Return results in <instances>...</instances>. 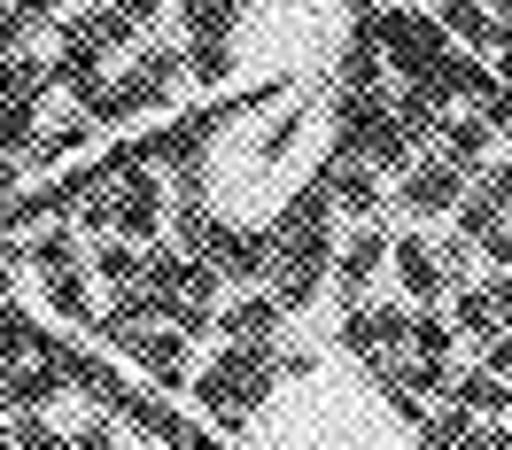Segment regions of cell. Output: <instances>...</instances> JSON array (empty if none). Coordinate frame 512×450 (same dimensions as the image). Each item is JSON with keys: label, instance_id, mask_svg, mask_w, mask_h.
Wrapping results in <instances>:
<instances>
[{"label": "cell", "instance_id": "cell-1", "mask_svg": "<svg viewBox=\"0 0 512 450\" xmlns=\"http://www.w3.org/2000/svg\"><path fill=\"white\" fill-rule=\"evenodd\" d=\"M326 264H334V194H326V171L295 194L288 210L272 218V303L280 311H303L311 295L326 288Z\"/></svg>", "mask_w": 512, "mask_h": 450}, {"label": "cell", "instance_id": "cell-2", "mask_svg": "<svg viewBox=\"0 0 512 450\" xmlns=\"http://www.w3.org/2000/svg\"><path fill=\"white\" fill-rule=\"evenodd\" d=\"M272 381H280V357L264 350V342H225L218 365H202L194 404H202V412L233 435V427H249V419H256V404L272 396Z\"/></svg>", "mask_w": 512, "mask_h": 450}, {"label": "cell", "instance_id": "cell-3", "mask_svg": "<svg viewBox=\"0 0 512 450\" xmlns=\"http://www.w3.org/2000/svg\"><path fill=\"white\" fill-rule=\"evenodd\" d=\"M373 32H381V55L396 78H412V86H427V94L450 101V32L443 16H419V8H373Z\"/></svg>", "mask_w": 512, "mask_h": 450}, {"label": "cell", "instance_id": "cell-4", "mask_svg": "<svg viewBox=\"0 0 512 450\" xmlns=\"http://www.w3.org/2000/svg\"><path fill=\"white\" fill-rule=\"evenodd\" d=\"M179 78H187V55H171V47H140V63H132L125 78L94 86L78 109H86L94 125H125V117H140V109H163V101L179 94Z\"/></svg>", "mask_w": 512, "mask_h": 450}, {"label": "cell", "instance_id": "cell-5", "mask_svg": "<svg viewBox=\"0 0 512 450\" xmlns=\"http://www.w3.org/2000/svg\"><path fill=\"white\" fill-rule=\"evenodd\" d=\"M163 179L140 163V171H125L109 194H94V202H78V218H86V233H109V241H156L163 233Z\"/></svg>", "mask_w": 512, "mask_h": 450}, {"label": "cell", "instance_id": "cell-6", "mask_svg": "<svg viewBox=\"0 0 512 450\" xmlns=\"http://www.w3.org/2000/svg\"><path fill=\"white\" fill-rule=\"evenodd\" d=\"M55 94V78H47V63L39 55H0V156H16V163H32V109Z\"/></svg>", "mask_w": 512, "mask_h": 450}, {"label": "cell", "instance_id": "cell-7", "mask_svg": "<svg viewBox=\"0 0 512 450\" xmlns=\"http://www.w3.org/2000/svg\"><path fill=\"white\" fill-rule=\"evenodd\" d=\"M233 16H241V0H179L187 70L202 78V86H225V70H233Z\"/></svg>", "mask_w": 512, "mask_h": 450}, {"label": "cell", "instance_id": "cell-8", "mask_svg": "<svg viewBox=\"0 0 512 450\" xmlns=\"http://www.w3.org/2000/svg\"><path fill=\"white\" fill-rule=\"evenodd\" d=\"M117 350H125L148 381L187 388V334H171V326H132V334H117Z\"/></svg>", "mask_w": 512, "mask_h": 450}, {"label": "cell", "instance_id": "cell-9", "mask_svg": "<svg viewBox=\"0 0 512 450\" xmlns=\"http://www.w3.org/2000/svg\"><path fill=\"white\" fill-rule=\"evenodd\" d=\"M466 202V171L450 156H427V163H412L404 171V210L412 218H427V210H458Z\"/></svg>", "mask_w": 512, "mask_h": 450}, {"label": "cell", "instance_id": "cell-10", "mask_svg": "<svg viewBox=\"0 0 512 450\" xmlns=\"http://www.w3.org/2000/svg\"><path fill=\"white\" fill-rule=\"evenodd\" d=\"M326 194H334V210H350V218H373V210H381L373 163H357V156H334V163H326Z\"/></svg>", "mask_w": 512, "mask_h": 450}, {"label": "cell", "instance_id": "cell-11", "mask_svg": "<svg viewBox=\"0 0 512 450\" xmlns=\"http://www.w3.org/2000/svg\"><path fill=\"white\" fill-rule=\"evenodd\" d=\"M350 350L357 357H388L396 342H412V311H350Z\"/></svg>", "mask_w": 512, "mask_h": 450}, {"label": "cell", "instance_id": "cell-12", "mask_svg": "<svg viewBox=\"0 0 512 450\" xmlns=\"http://www.w3.org/2000/svg\"><path fill=\"white\" fill-rule=\"evenodd\" d=\"M450 404H458V412L466 419H497V412H512V388L497 381V373H458V381H450Z\"/></svg>", "mask_w": 512, "mask_h": 450}, {"label": "cell", "instance_id": "cell-13", "mask_svg": "<svg viewBox=\"0 0 512 450\" xmlns=\"http://www.w3.org/2000/svg\"><path fill=\"white\" fill-rule=\"evenodd\" d=\"M489 140H497V125H489V117H450L443 125V156L458 163V171H481V163H489Z\"/></svg>", "mask_w": 512, "mask_h": 450}, {"label": "cell", "instance_id": "cell-14", "mask_svg": "<svg viewBox=\"0 0 512 450\" xmlns=\"http://www.w3.org/2000/svg\"><path fill=\"white\" fill-rule=\"evenodd\" d=\"M396 280H404L419 303H435V295H443V264H435V249H427V241H396Z\"/></svg>", "mask_w": 512, "mask_h": 450}, {"label": "cell", "instance_id": "cell-15", "mask_svg": "<svg viewBox=\"0 0 512 450\" xmlns=\"http://www.w3.org/2000/svg\"><path fill=\"white\" fill-rule=\"evenodd\" d=\"M381 257H396V249H388L381 233H357V241H342V257H334V272H342V288H365V280H373V272H381Z\"/></svg>", "mask_w": 512, "mask_h": 450}, {"label": "cell", "instance_id": "cell-16", "mask_svg": "<svg viewBox=\"0 0 512 450\" xmlns=\"http://www.w3.org/2000/svg\"><path fill=\"white\" fill-rule=\"evenodd\" d=\"M443 32L466 39V47H497L505 24H489V0H443Z\"/></svg>", "mask_w": 512, "mask_h": 450}, {"label": "cell", "instance_id": "cell-17", "mask_svg": "<svg viewBox=\"0 0 512 450\" xmlns=\"http://www.w3.org/2000/svg\"><path fill=\"white\" fill-rule=\"evenodd\" d=\"M47 303H55V311H63L70 326H94V334H101L94 295H86V272H47Z\"/></svg>", "mask_w": 512, "mask_h": 450}, {"label": "cell", "instance_id": "cell-18", "mask_svg": "<svg viewBox=\"0 0 512 450\" xmlns=\"http://www.w3.org/2000/svg\"><path fill=\"white\" fill-rule=\"evenodd\" d=\"M109 288H140L148 280V257H140V241H101V264H94Z\"/></svg>", "mask_w": 512, "mask_h": 450}, {"label": "cell", "instance_id": "cell-19", "mask_svg": "<svg viewBox=\"0 0 512 450\" xmlns=\"http://www.w3.org/2000/svg\"><path fill=\"white\" fill-rule=\"evenodd\" d=\"M450 319L466 326V334H481V342H489V334H505V319H497V303H489V288H466L458 303H450Z\"/></svg>", "mask_w": 512, "mask_h": 450}, {"label": "cell", "instance_id": "cell-20", "mask_svg": "<svg viewBox=\"0 0 512 450\" xmlns=\"http://www.w3.org/2000/svg\"><path fill=\"white\" fill-rule=\"evenodd\" d=\"M280 319V303L272 295H256V303H241V311H225V334L233 342H264V326Z\"/></svg>", "mask_w": 512, "mask_h": 450}, {"label": "cell", "instance_id": "cell-21", "mask_svg": "<svg viewBox=\"0 0 512 450\" xmlns=\"http://www.w3.org/2000/svg\"><path fill=\"white\" fill-rule=\"evenodd\" d=\"M32 264H47V272H78V241H70L63 225H47L32 241Z\"/></svg>", "mask_w": 512, "mask_h": 450}, {"label": "cell", "instance_id": "cell-22", "mask_svg": "<svg viewBox=\"0 0 512 450\" xmlns=\"http://www.w3.org/2000/svg\"><path fill=\"white\" fill-rule=\"evenodd\" d=\"M412 350L427 357V365H443V357H450V326L435 319V311H419V319H412Z\"/></svg>", "mask_w": 512, "mask_h": 450}, {"label": "cell", "instance_id": "cell-23", "mask_svg": "<svg viewBox=\"0 0 512 450\" xmlns=\"http://www.w3.org/2000/svg\"><path fill=\"white\" fill-rule=\"evenodd\" d=\"M16 450H70V443H63V435H55L39 412H24V419H16Z\"/></svg>", "mask_w": 512, "mask_h": 450}, {"label": "cell", "instance_id": "cell-24", "mask_svg": "<svg viewBox=\"0 0 512 450\" xmlns=\"http://www.w3.org/2000/svg\"><path fill=\"white\" fill-rule=\"evenodd\" d=\"M481 373H497V381L512 373V334H489V350H481Z\"/></svg>", "mask_w": 512, "mask_h": 450}, {"label": "cell", "instance_id": "cell-25", "mask_svg": "<svg viewBox=\"0 0 512 450\" xmlns=\"http://www.w3.org/2000/svg\"><path fill=\"white\" fill-rule=\"evenodd\" d=\"M497 70H505V86H512V24L497 32Z\"/></svg>", "mask_w": 512, "mask_h": 450}, {"label": "cell", "instance_id": "cell-26", "mask_svg": "<svg viewBox=\"0 0 512 450\" xmlns=\"http://www.w3.org/2000/svg\"><path fill=\"white\" fill-rule=\"evenodd\" d=\"M0 450H16V435H0Z\"/></svg>", "mask_w": 512, "mask_h": 450}]
</instances>
